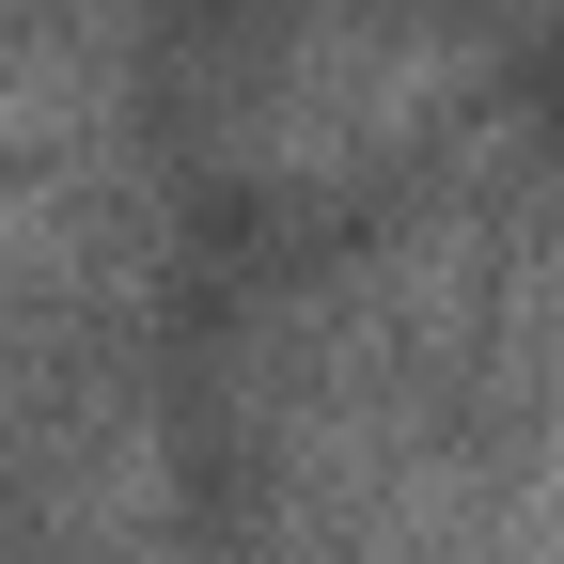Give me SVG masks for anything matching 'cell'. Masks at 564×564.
I'll use <instances>...</instances> for the list:
<instances>
[{
    "mask_svg": "<svg viewBox=\"0 0 564 564\" xmlns=\"http://www.w3.org/2000/svg\"><path fill=\"white\" fill-rule=\"evenodd\" d=\"M502 47L470 17H423V0H314V17H236L188 79V126L236 188L282 204H329V188H377L408 173L440 126L486 110Z\"/></svg>",
    "mask_w": 564,
    "mask_h": 564,
    "instance_id": "1",
    "label": "cell"
}]
</instances>
